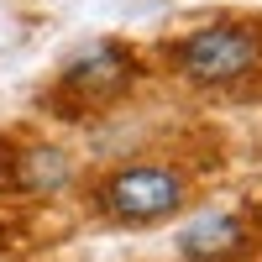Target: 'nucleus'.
Returning a JSON list of instances; mask_svg holds the SVG:
<instances>
[{
    "mask_svg": "<svg viewBox=\"0 0 262 262\" xmlns=\"http://www.w3.org/2000/svg\"><path fill=\"white\" fill-rule=\"evenodd\" d=\"M79 184H84V163L69 142L32 131V126L0 131V200L42 205V200L74 194Z\"/></svg>",
    "mask_w": 262,
    "mask_h": 262,
    "instance_id": "20e7f679",
    "label": "nucleus"
},
{
    "mask_svg": "<svg viewBox=\"0 0 262 262\" xmlns=\"http://www.w3.org/2000/svg\"><path fill=\"white\" fill-rule=\"evenodd\" d=\"M163 69L200 95H231L262 74V16L226 11L205 16L189 32L158 42Z\"/></svg>",
    "mask_w": 262,
    "mask_h": 262,
    "instance_id": "f257e3e1",
    "label": "nucleus"
},
{
    "mask_svg": "<svg viewBox=\"0 0 262 262\" xmlns=\"http://www.w3.org/2000/svg\"><path fill=\"white\" fill-rule=\"evenodd\" d=\"M194 194H200V179L184 158H126L95 173V179H84L90 215L105 226H126V231L179 221L194 205Z\"/></svg>",
    "mask_w": 262,
    "mask_h": 262,
    "instance_id": "f03ea898",
    "label": "nucleus"
},
{
    "mask_svg": "<svg viewBox=\"0 0 262 262\" xmlns=\"http://www.w3.org/2000/svg\"><path fill=\"white\" fill-rule=\"evenodd\" d=\"M142 79H147L142 48L121 37H95L58 63V74L42 90V111L58 121H90L100 111H116L126 95H137Z\"/></svg>",
    "mask_w": 262,
    "mask_h": 262,
    "instance_id": "7ed1b4c3",
    "label": "nucleus"
},
{
    "mask_svg": "<svg viewBox=\"0 0 262 262\" xmlns=\"http://www.w3.org/2000/svg\"><path fill=\"white\" fill-rule=\"evenodd\" d=\"M262 242V210H205L173 236V257L179 262H252Z\"/></svg>",
    "mask_w": 262,
    "mask_h": 262,
    "instance_id": "39448f33",
    "label": "nucleus"
}]
</instances>
